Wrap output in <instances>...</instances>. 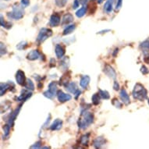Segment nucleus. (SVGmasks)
<instances>
[{
  "instance_id": "2eb2a0df",
  "label": "nucleus",
  "mask_w": 149,
  "mask_h": 149,
  "mask_svg": "<svg viewBox=\"0 0 149 149\" xmlns=\"http://www.w3.org/2000/svg\"><path fill=\"white\" fill-rule=\"evenodd\" d=\"M55 52H56V55L57 58L62 59V58L63 57L64 55H65V48H64L63 45H56V49H55Z\"/></svg>"
},
{
  "instance_id": "37998d69",
  "label": "nucleus",
  "mask_w": 149,
  "mask_h": 149,
  "mask_svg": "<svg viewBox=\"0 0 149 149\" xmlns=\"http://www.w3.org/2000/svg\"><path fill=\"white\" fill-rule=\"evenodd\" d=\"M81 91L78 89V90L76 92L74 93V94H73V95H75V98H76V99H77V98H78L79 96L81 95Z\"/></svg>"
},
{
  "instance_id": "7c9ffc66",
  "label": "nucleus",
  "mask_w": 149,
  "mask_h": 149,
  "mask_svg": "<svg viewBox=\"0 0 149 149\" xmlns=\"http://www.w3.org/2000/svg\"><path fill=\"white\" fill-rule=\"evenodd\" d=\"M141 49L143 50V52H146L149 51V41H144L140 45Z\"/></svg>"
},
{
  "instance_id": "ea45409f",
  "label": "nucleus",
  "mask_w": 149,
  "mask_h": 149,
  "mask_svg": "<svg viewBox=\"0 0 149 149\" xmlns=\"http://www.w3.org/2000/svg\"><path fill=\"white\" fill-rule=\"evenodd\" d=\"M30 4V0H21V5L24 7H27Z\"/></svg>"
},
{
  "instance_id": "f704fd0d",
  "label": "nucleus",
  "mask_w": 149,
  "mask_h": 149,
  "mask_svg": "<svg viewBox=\"0 0 149 149\" xmlns=\"http://www.w3.org/2000/svg\"><path fill=\"white\" fill-rule=\"evenodd\" d=\"M27 47V42H21L17 45V49L18 50H23L25 49Z\"/></svg>"
},
{
  "instance_id": "f3484780",
  "label": "nucleus",
  "mask_w": 149,
  "mask_h": 149,
  "mask_svg": "<svg viewBox=\"0 0 149 149\" xmlns=\"http://www.w3.org/2000/svg\"><path fill=\"white\" fill-rule=\"evenodd\" d=\"M62 126H63V121L59 119H56L52 123L50 126V129L51 130H59L62 128Z\"/></svg>"
},
{
  "instance_id": "a19ab883",
  "label": "nucleus",
  "mask_w": 149,
  "mask_h": 149,
  "mask_svg": "<svg viewBox=\"0 0 149 149\" xmlns=\"http://www.w3.org/2000/svg\"><path fill=\"white\" fill-rule=\"evenodd\" d=\"M80 1L79 0H74V2H73V9H77V8L79 7V6H80Z\"/></svg>"
},
{
  "instance_id": "9d476101",
  "label": "nucleus",
  "mask_w": 149,
  "mask_h": 149,
  "mask_svg": "<svg viewBox=\"0 0 149 149\" xmlns=\"http://www.w3.org/2000/svg\"><path fill=\"white\" fill-rule=\"evenodd\" d=\"M60 24V17L59 14L57 13H54L50 17V20H49V25L51 27H57L59 26Z\"/></svg>"
},
{
  "instance_id": "bb28decb",
  "label": "nucleus",
  "mask_w": 149,
  "mask_h": 149,
  "mask_svg": "<svg viewBox=\"0 0 149 149\" xmlns=\"http://www.w3.org/2000/svg\"><path fill=\"white\" fill-rule=\"evenodd\" d=\"M69 63H70V60H69L68 57L64 58V59H62V61L60 62V67H61L62 69H63V70L68 69Z\"/></svg>"
},
{
  "instance_id": "39448f33",
  "label": "nucleus",
  "mask_w": 149,
  "mask_h": 149,
  "mask_svg": "<svg viewBox=\"0 0 149 149\" xmlns=\"http://www.w3.org/2000/svg\"><path fill=\"white\" fill-rule=\"evenodd\" d=\"M48 90L45 91L43 95L45 98H49V99H52L55 96L57 95V83L55 81H52L49 84L48 87Z\"/></svg>"
},
{
  "instance_id": "c03bdc74",
  "label": "nucleus",
  "mask_w": 149,
  "mask_h": 149,
  "mask_svg": "<svg viewBox=\"0 0 149 149\" xmlns=\"http://www.w3.org/2000/svg\"><path fill=\"white\" fill-rule=\"evenodd\" d=\"M79 1H80L81 4H82L83 6H84V5H86L87 3H88V0H79Z\"/></svg>"
},
{
  "instance_id": "a18cd8bd",
  "label": "nucleus",
  "mask_w": 149,
  "mask_h": 149,
  "mask_svg": "<svg viewBox=\"0 0 149 149\" xmlns=\"http://www.w3.org/2000/svg\"><path fill=\"white\" fill-rule=\"evenodd\" d=\"M144 61L145 62V63H149V55L148 56H147L144 57Z\"/></svg>"
},
{
  "instance_id": "58836bf2",
  "label": "nucleus",
  "mask_w": 149,
  "mask_h": 149,
  "mask_svg": "<svg viewBox=\"0 0 149 149\" xmlns=\"http://www.w3.org/2000/svg\"><path fill=\"white\" fill-rule=\"evenodd\" d=\"M123 4V0H117V3H116V10H119L120 8L122 7Z\"/></svg>"
},
{
  "instance_id": "473e14b6",
  "label": "nucleus",
  "mask_w": 149,
  "mask_h": 149,
  "mask_svg": "<svg viewBox=\"0 0 149 149\" xmlns=\"http://www.w3.org/2000/svg\"><path fill=\"white\" fill-rule=\"evenodd\" d=\"M112 103H113V105L115 106L116 108H117V109H121L123 107V104L120 102V101L118 100L117 98H113V101H112Z\"/></svg>"
},
{
  "instance_id": "aec40b11",
  "label": "nucleus",
  "mask_w": 149,
  "mask_h": 149,
  "mask_svg": "<svg viewBox=\"0 0 149 149\" xmlns=\"http://www.w3.org/2000/svg\"><path fill=\"white\" fill-rule=\"evenodd\" d=\"M66 88V90L68 91H70V93H73V94H74L78 90L77 84L75 82H70V83H69Z\"/></svg>"
},
{
  "instance_id": "de8ad7c7",
  "label": "nucleus",
  "mask_w": 149,
  "mask_h": 149,
  "mask_svg": "<svg viewBox=\"0 0 149 149\" xmlns=\"http://www.w3.org/2000/svg\"><path fill=\"white\" fill-rule=\"evenodd\" d=\"M97 1V3H98V4H101V3H103V1H105V0H96Z\"/></svg>"
},
{
  "instance_id": "c9c22d12",
  "label": "nucleus",
  "mask_w": 149,
  "mask_h": 149,
  "mask_svg": "<svg viewBox=\"0 0 149 149\" xmlns=\"http://www.w3.org/2000/svg\"><path fill=\"white\" fill-rule=\"evenodd\" d=\"M6 53H7V49H6V47L5 46V45L2 42V43H1V56H3L6 55Z\"/></svg>"
},
{
  "instance_id": "a211bd4d",
  "label": "nucleus",
  "mask_w": 149,
  "mask_h": 149,
  "mask_svg": "<svg viewBox=\"0 0 149 149\" xmlns=\"http://www.w3.org/2000/svg\"><path fill=\"white\" fill-rule=\"evenodd\" d=\"M32 96V93L30 92V91H24V94H21L18 98H17V100L18 102H25V101H27V99L29 98H31Z\"/></svg>"
},
{
  "instance_id": "b1692460",
  "label": "nucleus",
  "mask_w": 149,
  "mask_h": 149,
  "mask_svg": "<svg viewBox=\"0 0 149 149\" xmlns=\"http://www.w3.org/2000/svg\"><path fill=\"white\" fill-rule=\"evenodd\" d=\"M24 88H26L27 91H32L34 90L35 87H34V83L32 82L31 80H30V79H27L26 83H25V84H24Z\"/></svg>"
},
{
  "instance_id": "20e7f679",
  "label": "nucleus",
  "mask_w": 149,
  "mask_h": 149,
  "mask_svg": "<svg viewBox=\"0 0 149 149\" xmlns=\"http://www.w3.org/2000/svg\"><path fill=\"white\" fill-rule=\"evenodd\" d=\"M52 35V31L51 29L43 27L40 30L39 34L37 38V42L38 44H41L42 42H44L45 40L48 39L49 38H50Z\"/></svg>"
},
{
  "instance_id": "2f4dec72",
  "label": "nucleus",
  "mask_w": 149,
  "mask_h": 149,
  "mask_svg": "<svg viewBox=\"0 0 149 149\" xmlns=\"http://www.w3.org/2000/svg\"><path fill=\"white\" fill-rule=\"evenodd\" d=\"M67 1H68V0H55V3H56V5L58 7L63 8L66 5Z\"/></svg>"
},
{
  "instance_id": "c756f323",
  "label": "nucleus",
  "mask_w": 149,
  "mask_h": 149,
  "mask_svg": "<svg viewBox=\"0 0 149 149\" xmlns=\"http://www.w3.org/2000/svg\"><path fill=\"white\" fill-rule=\"evenodd\" d=\"M1 26L3 27H5L6 29H10L11 27H12V24H10V23L6 22L4 19H3V17L1 15Z\"/></svg>"
},
{
  "instance_id": "0eeeda50",
  "label": "nucleus",
  "mask_w": 149,
  "mask_h": 149,
  "mask_svg": "<svg viewBox=\"0 0 149 149\" xmlns=\"http://www.w3.org/2000/svg\"><path fill=\"white\" fill-rule=\"evenodd\" d=\"M56 96L59 102L62 103L68 102V101L71 100V98H72V96H71L70 95H68V94L64 93L63 91H57Z\"/></svg>"
},
{
  "instance_id": "6ab92c4d",
  "label": "nucleus",
  "mask_w": 149,
  "mask_h": 149,
  "mask_svg": "<svg viewBox=\"0 0 149 149\" xmlns=\"http://www.w3.org/2000/svg\"><path fill=\"white\" fill-rule=\"evenodd\" d=\"M91 78L90 77L88 76V75H85V76H83L81 77V81H80V85L82 88H88V84L90 83Z\"/></svg>"
},
{
  "instance_id": "79ce46f5",
  "label": "nucleus",
  "mask_w": 149,
  "mask_h": 149,
  "mask_svg": "<svg viewBox=\"0 0 149 149\" xmlns=\"http://www.w3.org/2000/svg\"><path fill=\"white\" fill-rule=\"evenodd\" d=\"M113 88H114V90H116V91L120 90V84H119V83H118L117 81H115V82H114Z\"/></svg>"
},
{
  "instance_id": "e433bc0d",
  "label": "nucleus",
  "mask_w": 149,
  "mask_h": 149,
  "mask_svg": "<svg viewBox=\"0 0 149 149\" xmlns=\"http://www.w3.org/2000/svg\"><path fill=\"white\" fill-rule=\"evenodd\" d=\"M41 147H42V142L38 141L34 144L31 145V148H40Z\"/></svg>"
},
{
  "instance_id": "5701e85b",
  "label": "nucleus",
  "mask_w": 149,
  "mask_h": 149,
  "mask_svg": "<svg viewBox=\"0 0 149 149\" xmlns=\"http://www.w3.org/2000/svg\"><path fill=\"white\" fill-rule=\"evenodd\" d=\"M75 29H76V25L75 24L68 25V26L64 29L63 34V35H68V34H71L72 32H73V31Z\"/></svg>"
},
{
  "instance_id": "f03ea898",
  "label": "nucleus",
  "mask_w": 149,
  "mask_h": 149,
  "mask_svg": "<svg viewBox=\"0 0 149 149\" xmlns=\"http://www.w3.org/2000/svg\"><path fill=\"white\" fill-rule=\"evenodd\" d=\"M133 97L135 99L139 101H143L147 98V91L144 87L141 84H136L133 90Z\"/></svg>"
},
{
  "instance_id": "7ed1b4c3",
  "label": "nucleus",
  "mask_w": 149,
  "mask_h": 149,
  "mask_svg": "<svg viewBox=\"0 0 149 149\" xmlns=\"http://www.w3.org/2000/svg\"><path fill=\"white\" fill-rule=\"evenodd\" d=\"M24 6L22 5H16L13 6V11L10 13H8V17L13 19V20H20L24 17Z\"/></svg>"
},
{
  "instance_id": "6e6552de",
  "label": "nucleus",
  "mask_w": 149,
  "mask_h": 149,
  "mask_svg": "<svg viewBox=\"0 0 149 149\" xmlns=\"http://www.w3.org/2000/svg\"><path fill=\"white\" fill-rule=\"evenodd\" d=\"M103 72L107 75L109 77L112 79H116V73L115 70L110 66V65H108L106 64L104 67V70H103Z\"/></svg>"
},
{
  "instance_id": "f8f14e48",
  "label": "nucleus",
  "mask_w": 149,
  "mask_h": 149,
  "mask_svg": "<svg viewBox=\"0 0 149 149\" xmlns=\"http://www.w3.org/2000/svg\"><path fill=\"white\" fill-rule=\"evenodd\" d=\"M105 142H106V141H105V139L104 137H98L94 140L93 145H94V147L96 148H101L103 145H105Z\"/></svg>"
},
{
  "instance_id": "412c9836",
  "label": "nucleus",
  "mask_w": 149,
  "mask_h": 149,
  "mask_svg": "<svg viewBox=\"0 0 149 149\" xmlns=\"http://www.w3.org/2000/svg\"><path fill=\"white\" fill-rule=\"evenodd\" d=\"M70 79V76L69 74H67V73L64 74L63 76L61 78H60V80H59V84H60V85H63L65 86V87H66L67 84L70 83V82H69Z\"/></svg>"
},
{
  "instance_id": "393cba45",
  "label": "nucleus",
  "mask_w": 149,
  "mask_h": 149,
  "mask_svg": "<svg viewBox=\"0 0 149 149\" xmlns=\"http://www.w3.org/2000/svg\"><path fill=\"white\" fill-rule=\"evenodd\" d=\"M80 142L84 146H88V143H89V134H87L81 136Z\"/></svg>"
},
{
  "instance_id": "1a4fd4ad",
  "label": "nucleus",
  "mask_w": 149,
  "mask_h": 149,
  "mask_svg": "<svg viewBox=\"0 0 149 149\" xmlns=\"http://www.w3.org/2000/svg\"><path fill=\"white\" fill-rule=\"evenodd\" d=\"M20 110V106H19V107L17 108V109H15L14 111H13V113H11V114H10V117H9V119H8L7 120V123H8V124L10 125L11 127H13L14 121L15 120H16V118H17V115L19 114Z\"/></svg>"
},
{
  "instance_id": "8fccbe9b",
  "label": "nucleus",
  "mask_w": 149,
  "mask_h": 149,
  "mask_svg": "<svg viewBox=\"0 0 149 149\" xmlns=\"http://www.w3.org/2000/svg\"><path fill=\"white\" fill-rule=\"evenodd\" d=\"M6 1H9V0H6Z\"/></svg>"
},
{
  "instance_id": "f257e3e1",
  "label": "nucleus",
  "mask_w": 149,
  "mask_h": 149,
  "mask_svg": "<svg viewBox=\"0 0 149 149\" xmlns=\"http://www.w3.org/2000/svg\"><path fill=\"white\" fill-rule=\"evenodd\" d=\"M94 122V115L91 113H89L87 110L82 111L81 117L79 119L78 126L81 129H86Z\"/></svg>"
},
{
  "instance_id": "c85d7f7f",
  "label": "nucleus",
  "mask_w": 149,
  "mask_h": 149,
  "mask_svg": "<svg viewBox=\"0 0 149 149\" xmlns=\"http://www.w3.org/2000/svg\"><path fill=\"white\" fill-rule=\"evenodd\" d=\"M100 98L101 96L99 95V94H94L91 98V101L92 103L95 105H98L100 103Z\"/></svg>"
},
{
  "instance_id": "ddd939ff",
  "label": "nucleus",
  "mask_w": 149,
  "mask_h": 149,
  "mask_svg": "<svg viewBox=\"0 0 149 149\" xmlns=\"http://www.w3.org/2000/svg\"><path fill=\"white\" fill-rule=\"evenodd\" d=\"M73 21V16L70 13H66L63 17L62 20L61 25L62 26H66V25L70 24V23Z\"/></svg>"
},
{
  "instance_id": "49530a36",
  "label": "nucleus",
  "mask_w": 149,
  "mask_h": 149,
  "mask_svg": "<svg viewBox=\"0 0 149 149\" xmlns=\"http://www.w3.org/2000/svg\"><path fill=\"white\" fill-rule=\"evenodd\" d=\"M110 31V30H105V31H99L98 34H103V33H107V32Z\"/></svg>"
},
{
  "instance_id": "dca6fc26",
  "label": "nucleus",
  "mask_w": 149,
  "mask_h": 149,
  "mask_svg": "<svg viewBox=\"0 0 149 149\" xmlns=\"http://www.w3.org/2000/svg\"><path fill=\"white\" fill-rule=\"evenodd\" d=\"M113 3H114V0H107L105 2V5H104V11L107 14H109L113 11Z\"/></svg>"
},
{
  "instance_id": "cd10ccee",
  "label": "nucleus",
  "mask_w": 149,
  "mask_h": 149,
  "mask_svg": "<svg viewBox=\"0 0 149 149\" xmlns=\"http://www.w3.org/2000/svg\"><path fill=\"white\" fill-rule=\"evenodd\" d=\"M86 11H87V7L83 6V7H81L80 10L77 11L76 16L78 18H81V17H83L86 14Z\"/></svg>"
},
{
  "instance_id": "a878e982",
  "label": "nucleus",
  "mask_w": 149,
  "mask_h": 149,
  "mask_svg": "<svg viewBox=\"0 0 149 149\" xmlns=\"http://www.w3.org/2000/svg\"><path fill=\"white\" fill-rule=\"evenodd\" d=\"M98 94H99V95L101 96V98H103V99H105V100H108V99H109L110 98L109 93L107 91L101 90V89H99V90H98Z\"/></svg>"
},
{
  "instance_id": "423d86ee",
  "label": "nucleus",
  "mask_w": 149,
  "mask_h": 149,
  "mask_svg": "<svg viewBox=\"0 0 149 149\" xmlns=\"http://www.w3.org/2000/svg\"><path fill=\"white\" fill-rule=\"evenodd\" d=\"M16 81H17L18 84H20L21 86H24L27 79H26L25 73L24 71L20 70H17V73H16Z\"/></svg>"
},
{
  "instance_id": "09e8293b",
  "label": "nucleus",
  "mask_w": 149,
  "mask_h": 149,
  "mask_svg": "<svg viewBox=\"0 0 149 149\" xmlns=\"http://www.w3.org/2000/svg\"><path fill=\"white\" fill-rule=\"evenodd\" d=\"M148 105H149V99H148Z\"/></svg>"
},
{
  "instance_id": "4c0bfd02",
  "label": "nucleus",
  "mask_w": 149,
  "mask_h": 149,
  "mask_svg": "<svg viewBox=\"0 0 149 149\" xmlns=\"http://www.w3.org/2000/svg\"><path fill=\"white\" fill-rule=\"evenodd\" d=\"M141 72L144 75H145V74H148V68H147L146 66H142L141 68Z\"/></svg>"
},
{
  "instance_id": "72a5a7b5",
  "label": "nucleus",
  "mask_w": 149,
  "mask_h": 149,
  "mask_svg": "<svg viewBox=\"0 0 149 149\" xmlns=\"http://www.w3.org/2000/svg\"><path fill=\"white\" fill-rule=\"evenodd\" d=\"M10 127H11L9 124L4 125V127H3V131H4V136H5V137H7L10 135Z\"/></svg>"
},
{
  "instance_id": "4468645a",
  "label": "nucleus",
  "mask_w": 149,
  "mask_h": 149,
  "mask_svg": "<svg viewBox=\"0 0 149 149\" xmlns=\"http://www.w3.org/2000/svg\"><path fill=\"white\" fill-rule=\"evenodd\" d=\"M40 57V53L39 52L38 50H32L27 54V59L28 60H31V61H34V60H37V59H39Z\"/></svg>"
},
{
  "instance_id": "4be33fe9",
  "label": "nucleus",
  "mask_w": 149,
  "mask_h": 149,
  "mask_svg": "<svg viewBox=\"0 0 149 149\" xmlns=\"http://www.w3.org/2000/svg\"><path fill=\"white\" fill-rule=\"evenodd\" d=\"M10 88V85L9 84L6 83H1L0 84V94H1V96L4 95L6 91H7Z\"/></svg>"
},
{
  "instance_id": "9b49d317",
  "label": "nucleus",
  "mask_w": 149,
  "mask_h": 149,
  "mask_svg": "<svg viewBox=\"0 0 149 149\" xmlns=\"http://www.w3.org/2000/svg\"><path fill=\"white\" fill-rule=\"evenodd\" d=\"M120 97L121 98V100L123 103H124L125 105H129L130 102V96L129 95L127 94V91L125 90V89H121L120 92Z\"/></svg>"
}]
</instances>
